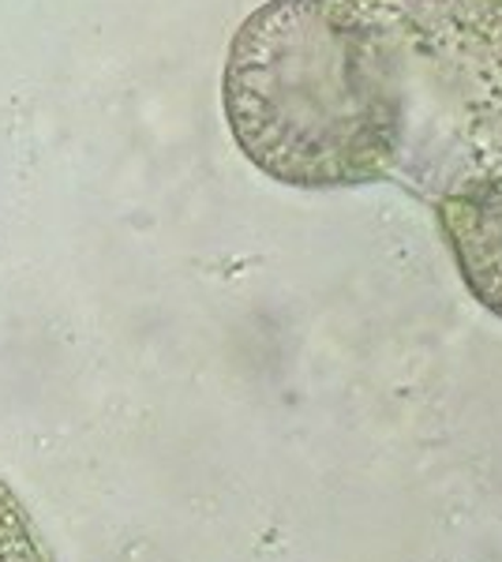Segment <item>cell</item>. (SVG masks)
Here are the masks:
<instances>
[{
    "instance_id": "cell-1",
    "label": "cell",
    "mask_w": 502,
    "mask_h": 562,
    "mask_svg": "<svg viewBox=\"0 0 502 562\" xmlns=\"http://www.w3.org/2000/svg\"><path fill=\"white\" fill-rule=\"evenodd\" d=\"M236 147L286 188L390 180V109L364 26L342 0H267L222 71Z\"/></svg>"
},
{
    "instance_id": "cell-2",
    "label": "cell",
    "mask_w": 502,
    "mask_h": 562,
    "mask_svg": "<svg viewBox=\"0 0 502 562\" xmlns=\"http://www.w3.org/2000/svg\"><path fill=\"white\" fill-rule=\"evenodd\" d=\"M390 109V180L424 203L502 192V0H342Z\"/></svg>"
},
{
    "instance_id": "cell-3",
    "label": "cell",
    "mask_w": 502,
    "mask_h": 562,
    "mask_svg": "<svg viewBox=\"0 0 502 562\" xmlns=\"http://www.w3.org/2000/svg\"><path fill=\"white\" fill-rule=\"evenodd\" d=\"M432 211L461 285L483 312L502 319V192L443 199Z\"/></svg>"
},
{
    "instance_id": "cell-4",
    "label": "cell",
    "mask_w": 502,
    "mask_h": 562,
    "mask_svg": "<svg viewBox=\"0 0 502 562\" xmlns=\"http://www.w3.org/2000/svg\"><path fill=\"white\" fill-rule=\"evenodd\" d=\"M0 562H53L20 495L0 480Z\"/></svg>"
}]
</instances>
